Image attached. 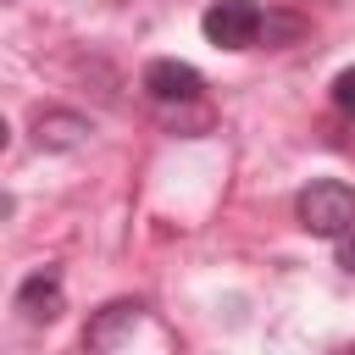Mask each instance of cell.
<instances>
[{
    "mask_svg": "<svg viewBox=\"0 0 355 355\" xmlns=\"http://www.w3.org/2000/svg\"><path fill=\"white\" fill-rule=\"evenodd\" d=\"M294 216H300V227L316 233V239H344V233H355V189L338 183V178H322V183L300 189Z\"/></svg>",
    "mask_w": 355,
    "mask_h": 355,
    "instance_id": "1",
    "label": "cell"
},
{
    "mask_svg": "<svg viewBox=\"0 0 355 355\" xmlns=\"http://www.w3.org/2000/svg\"><path fill=\"white\" fill-rule=\"evenodd\" d=\"M200 28H205V39L216 50H250L261 39V28H266V11L255 0H211Z\"/></svg>",
    "mask_w": 355,
    "mask_h": 355,
    "instance_id": "2",
    "label": "cell"
},
{
    "mask_svg": "<svg viewBox=\"0 0 355 355\" xmlns=\"http://www.w3.org/2000/svg\"><path fill=\"white\" fill-rule=\"evenodd\" d=\"M144 94H150V100H161V105H194V100L205 94V78H200L189 61L161 55V61H150V67H144Z\"/></svg>",
    "mask_w": 355,
    "mask_h": 355,
    "instance_id": "3",
    "label": "cell"
},
{
    "mask_svg": "<svg viewBox=\"0 0 355 355\" xmlns=\"http://www.w3.org/2000/svg\"><path fill=\"white\" fill-rule=\"evenodd\" d=\"M11 305H17V316H22V322H33V327H39V322H55V316L67 311L61 272H55V266H39V272H28V277L17 283V300H11Z\"/></svg>",
    "mask_w": 355,
    "mask_h": 355,
    "instance_id": "4",
    "label": "cell"
},
{
    "mask_svg": "<svg viewBox=\"0 0 355 355\" xmlns=\"http://www.w3.org/2000/svg\"><path fill=\"white\" fill-rule=\"evenodd\" d=\"M139 322H144V305H139V300H105V305L89 316L83 344H89V349H116Z\"/></svg>",
    "mask_w": 355,
    "mask_h": 355,
    "instance_id": "5",
    "label": "cell"
},
{
    "mask_svg": "<svg viewBox=\"0 0 355 355\" xmlns=\"http://www.w3.org/2000/svg\"><path fill=\"white\" fill-rule=\"evenodd\" d=\"M89 116H78V111H39L33 116V144L39 150H78V144H89Z\"/></svg>",
    "mask_w": 355,
    "mask_h": 355,
    "instance_id": "6",
    "label": "cell"
},
{
    "mask_svg": "<svg viewBox=\"0 0 355 355\" xmlns=\"http://www.w3.org/2000/svg\"><path fill=\"white\" fill-rule=\"evenodd\" d=\"M333 105H338L344 116H355V67H344V72L333 78Z\"/></svg>",
    "mask_w": 355,
    "mask_h": 355,
    "instance_id": "7",
    "label": "cell"
},
{
    "mask_svg": "<svg viewBox=\"0 0 355 355\" xmlns=\"http://www.w3.org/2000/svg\"><path fill=\"white\" fill-rule=\"evenodd\" d=\"M338 266L355 277V233H344V239H338Z\"/></svg>",
    "mask_w": 355,
    "mask_h": 355,
    "instance_id": "8",
    "label": "cell"
}]
</instances>
